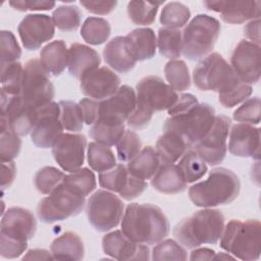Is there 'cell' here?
<instances>
[{
	"label": "cell",
	"mask_w": 261,
	"mask_h": 261,
	"mask_svg": "<svg viewBox=\"0 0 261 261\" xmlns=\"http://www.w3.org/2000/svg\"><path fill=\"white\" fill-rule=\"evenodd\" d=\"M160 164L161 161L156 149L152 146H146L127 163L126 167L129 173L146 180L151 179L155 175Z\"/></svg>",
	"instance_id": "obj_30"
},
{
	"label": "cell",
	"mask_w": 261,
	"mask_h": 261,
	"mask_svg": "<svg viewBox=\"0 0 261 261\" xmlns=\"http://www.w3.org/2000/svg\"><path fill=\"white\" fill-rule=\"evenodd\" d=\"M23 66L20 62H12L1 66V92L9 97L20 96L22 89Z\"/></svg>",
	"instance_id": "obj_36"
},
{
	"label": "cell",
	"mask_w": 261,
	"mask_h": 261,
	"mask_svg": "<svg viewBox=\"0 0 261 261\" xmlns=\"http://www.w3.org/2000/svg\"><path fill=\"white\" fill-rule=\"evenodd\" d=\"M187 181L174 163H161L155 175L151 178V186L163 194H178L187 189Z\"/></svg>",
	"instance_id": "obj_26"
},
{
	"label": "cell",
	"mask_w": 261,
	"mask_h": 261,
	"mask_svg": "<svg viewBox=\"0 0 261 261\" xmlns=\"http://www.w3.org/2000/svg\"><path fill=\"white\" fill-rule=\"evenodd\" d=\"M82 11L75 5L58 6L52 13V20L55 27L64 32L75 31L82 20Z\"/></svg>",
	"instance_id": "obj_41"
},
{
	"label": "cell",
	"mask_w": 261,
	"mask_h": 261,
	"mask_svg": "<svg viewBox=\"0 0 261 261\" xmlns=\"http://www.w3.org/2000/svg\"><path fill=\"white\" fill-rule=\"evenodd\" d=\"M125 132L124 124L111 125L103 122H95L89 130L90 137L97 143L111 147L117 144Z\"/></svg>",
	"instance_id": "obj_43"
},
{
	"label": "cell",
	"mask_w": 261,
	"mask_h": 261,
	"mask_svg": "<svg viewBox=\"0 0 261 261\" xmlns=\"http://www.w3.org/2000/svg\"><path fill=\"white\" fill-rule=\"evenodd\" d=\"M203 4L208 10L219 12L221 19L231 24H240L260 17L261 2L256 0H210L204 1Z\"/></svg>",
	"instance_id": "obj_20"
},
{
	"label": "cell",
	"mask_w": 261,
	"mask_h": 261,
	"mask_svg": "<svg viewBox=\"0 0 261 261\" xmlns=\"http://www.w3.org/2000/svg\"><path fill=\"white\" fill-rule=\"evenodd\" d=\"M164 1H130L127 4L128 18L138 25H149L155 21L158 7Z\"/></svg>",
	"instance_id": "obj_38"
},
{
	"label": "cell",
	"mask_w": 261,
	"mask_h": 261,
	"mask_svg": "<svg viewBox=\"0 0 261 261\" xmlns=\"http://www.w3.org/2000/svg\"><path fill=\"white\" fill-rule=\"evenodd\" d=\"M79 104L83 111L85 123L93 125L99 117V100L84 98L79 102Z\"/></svg>",
	"instance_id": "obj_56"
},
{
	"label": "cell",
	"mask_w": 261,
	"mask_h": 261,
	"mask_svg": "<svg viewBox=\"0 0 261 261\" xmlns=\"http://www.w3.org/2000/svg\"><path fill=\"white\" fill-rule=\"evenodd\" d=\"M245 36L251 40V43L260 46V19L251 20L244 29Z\"/></svg>",
	"instance_id": "obj_60"
},
{
	"label": "cell",
	"mask_w": 261,
	"mask_h": 261,
	"mask_svg": "<svg viewBox=\"0 0 261 261\" xmlns=\"http://www.w3.org/2000/svg\"><path fill=\"white\" fill-rule=\"evenodd\" d=\"M104 253L116 260H149L150 249L146 244L129 240L122 230H113L102 239Z\"/></svg>",
	"instance_id": "obj_21"
},
{
	"label": "cell",
	"mask_w": 261,
	"mask_h": 261,
	"mask_svg": "<svg viewBox=\"0 0 261 261\" xmlns=\"http://www.w3.org/2000/svg\"><path fill=\"white\" fill-rule=\"evenodd\" d=\"M157 46L159 53L170 60L180 57L182 51L181 32L178 30L160 28L158 30Z\"/></svg>",
	"instance_id": "obj_34"
},
{
	"label": "cell",
	"mask_w": 261,
	"mask_h": 261,
	"mask_svg": "<svg viewBox=\"0 0 261 261\" xmlns=\"http://www.w3.org/2000/svg\"><path fill=\"white\" fill-rule=\"evenodd\" d=\"M103 57L112 69L120 73L130 71L137 63L128 49L125 36H117L110 40L103 49Z\"/></svg>",
	"instance_id": "obj_25"
},
{
	"label": "cell",
	"mask_w": 261,
	"mask_h": 261,
	"mask_svg": "<svg viewBox=\"0 0 261 261\" xmlns=\"http://www.w3.org/2000/svg\"><path fill=\"white\" fill-rule=\"evenodd\" d=\"M60 121V108L56 102H50L39 108L37 122L31 133V139L38 148H52L63 134Z\"/></svg>",
	"instance_id": "obj_15"
},
{
	"label": "cell",
	"mask_w": 261,
	"mask_h": 261,
	"mask_svg": "<svg viewBox=\"0 0 261 261\" xmlns=\"http://www.w3.org/2000/svg\"><path fill=\"white\" fill-rule=\"evenodd\" d=\"M193 82L201 91H213L224 94L241 81L234 73L230 64L217 52L204 57L194 68Z\"/></svg>",
	"instance_id": "obj_7"
},
{
	"label": "cell",
	"mask_w": 261,
	"mask_h": 261,
	"mask_svg": "<svg viewBox=\"0 0 261 261\" xmlns=\"http://www.w3.org/2000/svg\"><path fill=\"white\" fill-rule=\"evenodd\" d=\"M239 176L224 167L213 168L203 181L189 189V198L197 207L212 208L231 203L240 194Z\"/></svg>",
	"instance_id": "obj_3"
},
{
	"label": "cell",
	"mask_w": 261,
	"mask_h": 261,
	"mask_svg": "<svg viewBox=\"0 0 261 261\" xmlns=\"http://www.w3.org/2000/svg\"><path fill=\"white\" fill-rule=\"evenodd\" d=\"M137 104L154 112L168 110L178 99L177 93L157 75H148L136 86Z\"/></svg>",
	"instance_id": "obj_12"
},
{
	"label": "cell",
	"mask_w": 261,
	"mask_h": 261,
	"mask_svg": "<svg viewBox=\"0 0 261 261\" xmlns=\"http://www.w3.org/2000/svg\"><path fill=\"white\" fill-rule=\"evenodd\" d=\"M51 254L55 260H82L85 256L84 243L79 234L66 231L56 238L50 247Z\"/></svg>",
	"instance_id": "obj_29"
},
{
	"label": "cell",
	"mask_w": 261,
	"mask_h": 261,
	"mask_svg": "<svg viewBox=\"0 0 261 261\" xmlns=\"http://www.w3.org/2000/svg\"><path fill=\"white\" fill-rule=\"evenodd\" d=\"M39 114L36 108L22 100L20 96L9 97L1 92V118L5 119L8 128L18 136L32 133Z\"/></svg>",
	"instance_id": "obj_13"
},
{
	"label": "cell",
	"mask_w": 261,
	"mask_h": 261,
	"mask_svg": "<svg viewBox=\"0 0 261 261\" xmlns=\"http://www.w3.org/2000/svg\"><path fill=\"white\" fill-rule=\"evenodd\" d=\"M231 120L226 115H216L214 122L205 136L197 142L192 149L209 165H217L226 155V140Z\"/></svg>",
	"instance_id": "obj_11"
},
{
	"label": "cell",
	"mask_w": 261,
	"mask_h": 261,
	"mask_svg": "<svg viewBox=\"0 0 261 261\" xmlns=\"http://www.w3.org/2000/svg\"><path fill=\"white\" fill-rule=\"evenodd\" d=\"M123 210L122 200L107 190L96 191L86 203V213L90 224L101 232L115 228L122 219Z\"/></svg>",
	"instance_id": "obj_9"
},
{
	"label": "cell",
	"mask_w": 261,
	"mask_h": 261,
	"mask_svg": "<svg viewBox=\"0 0 261 261\" xmlns=\"http://www.w3.org/2000/svg\"><path fill=\"white\" fill-rule=\"evenodd\" d=\"M20 97L36 108L52 102L55 97V89L49 73L38 59H30L24 64Z\"/></svg>",
	"instance_id": "obj_10"
},
{
	"label": "cell",
	"mask_w": 261,
	"mask_h": 261,
	"mask_svg": "<svg viewBox=\"0 0 261 261\" xmlns=\"http://www.w3.org/2000/svg\"><path fill=\"white\" fill-rule=\"evenodd\" d=\"M129 176V172L127 170V167L122 164H116L113 168L110 170L100 172L98 176L99 185L110 192L119 193L125 186L127 179Z\"/></svg>",
	"instance_id": "obj_44"
},
{
	"label": "cell",
	"mask_w": 261,
	"mask_h": 261,
	"mask_svg": "<svg viewBox=\"0 0 261 261\" xmlns=\"http://www.w3.org/2000/svg\"><path fill=\"white\" fill-rule=\"evenodd\" d=\"M87 139L83 134H62L52 147L55 161L64 171H74L85 161Z\"/></svg>",
	"instance_id": "obj_17"
},
{
	"label": "cell",
	"mask_w": 261,
	"mask_h": 261,
	"mask_svg": "<svg viewBox=\"0 0 261 261\" xmlns=\"http://www.w3.org/2000/svg\"><path fill=\"white\" fill-rule=\"evenodd\" d=\"M17 32L23 47L35 51L54 37L55 24L47 14H28L19 22Z\"/></svg>",
	"instance_id": "obj_18"
},
{
	"label": "cell",
	"mask_w": 261,
	"mask_h": 261,
	"mask_svg": "<svg viewBox=\"0 0 261 261\" xmlns=\"http://www.w3.org/2000/svg\"><path fill=\"white\" fill-rule=\"evenodd\" d=\"M191 11L180 2H169L161 10L160 22L166 29L178 30L187 24Z\"/></svg>",
	"instance_id": "obj_39"
},
{
	"label": "cell",
	"mask_w": 261,
	"mask_h": 261,
	"mask_svg": "<svg viewBox=\"0 0 261 261\" xmlns=\"http://www.w3.org/2000/svg\"><path fill=\"white\" fill-rule=\"evenodd\" d=\"M85 206V197L74 194L61 182L39 202L37 214L41 221L54 223L79 215Z\"/></svg>",
	"instance_id": "obj_8"
},
{
	"label": "cell",
	"mask_w": 261,
	"mask_h": 261,
	"mask_svg": "<svg viewBox=\"0 0 261 261\" xmlns=\"http://www.w3.org/2000/svg\"><path fill=\"white\" fill-rule=\"evenodd\" d=\"M261 101L259 97H253L244 103L233 112V119L242 123L259 124Z\"/></svg>",
	"instance_id": "obj_49"
},
{
	"label": "cell",
	"mask_w": 261,
	"mask_h": 261,
	"mask_svg": "<svg viewBox=\"0 0 261 261\" xmlns=\"http://www.w3.org/2000/svg\"><path fill=\"white\" fill-rule=\"evenodd\" d=\"M168 86L175 92H184L191 87V76L188 65L184 60H170L164 67Z\"/></svg>",
	"instance_id": "obj_37"
},
{
	"label": "cell",
	"mask_w": 261,
	"mask_h": 261,
	"mask_svg": "<svg viewBox=\"0 0 261 261\" xmlns=\"http://www.w3.org/2000/svg\"><path fill=\"white\" fill-rule=\"evenodd\" d=\"M21 140L19 136L8 129L1 132L0 138V159L1 162L13 161L20 152Z\"/></svg>",
	"instance_id": "obj_50"
},
{
	"label": "cell",
	"mask_w": 261,
	"mask_h": 261,
	"mask_svg": "<svg viewBox=\"0 0 261 261\" xmlns=\"http://www.w3.org/2000/svg\"><path fill=\"white\" fill-rule=\"evenodd\" d=\"M80 81L81 92L85 96L99 101L112 96L120 87L119 76L106 66L86 73Z\"/></svg>",
	"instance_id": "obj_22"
},
{
	"label": "cell",
	"mask_w": 261,
	"mask_h": 261,
	"mask_svg": "<svg viewBox=\"0 0 261 261\" xmlns=\"http://www.w3.org/2000/svg\"><path fill=\"white\" fill-rule=\"evenodd\" d=\"M137 104L135 90L123 85L110 97L99 101V122L120 125L124 124ZM96 121V122H97Z\"/></svg>",
	"instance_id": "obj_14"
},
{
	"label": "cell",
	"mask_w": 261,
	"mask_h": 261,
	"mask_svg": "<svg viewBox=\"0 0 261 261\" xmlns=\"http://www.w3.org/2000/svg\"><path fill=\"white\" fill-rule=\"evenodd\" d=\"M230 66L242 83L257 84L261 74L260 46L247 40L240 41L232 51Z\"/></svg>",
	"instance_id": "obj_16"
},
{
	"label": "cell",
	"mask_w": 261,
	"mask_h": 261,
	"mask_svg": "<svg viewBox=\"0 0 261 261\" xmlns=\"http://www.w3.org/2000/svg\"><path fill=\"white\" fill-rule=\"evenodd\" d=\"M82 6H84L88 11L99 14V15H106L112 12L116 5V1H93V0H88V1H81L80 2Z\"/></svg>",
	"instance_id": "obj_57"
},
{
	"label": "cell",
	"mask_w": 261,
	"mask_h": 261,
	"mask_svg": "<svg viewBox=\"0 0 261 261\" xmlns=\"http://www.w3.org/2000/svg\"><path fill=\"white\" fill-rule=\"evenodd\" d=\"M40 63L44 69L52 75H59L67 67L68 49L62 40H56L42 48Z\"/></svg>",
	"instance_id": "obj_28"
},
{
	"label": "cell",
	"mask_w": 261,
	"mask_h": 261,
	"mask_svg": "<svg viewBox=\"0 0 261 261\" xmlns=\"http://www.w3.org/2000/svg\"><path fill=\"white\" fill-rule=\"evenodd\" d=\"M177 166L188 184L200 179L207 172L206 163L192 148L188 149L181 156Z\"/></svg>",
	"instance_id": "obj_40"
},
{
	"label": "cell",
	"mask_w": 261,
	"mask_h": 261,
	"mask_svg": "<svg viewBox=\"0 0 261 261\" xmlns=\"http://www.w3.org/2000/svg\"><path fill=\"white\" fill-rule=\"evenodd\" d=\"M16 175V166L13 161L2 162V172H1V188L5 190L9 188L14 181Z\"/></svg>",
	"instance_id": "obj_59"
},
{
	"label": "cell",
	"mask_w": 261,
	"mask_h": 261,
	"mask_svg": "<svg viewBox=\"0 0 261 261\" xmlns=\"http://www.w3.org/2000/svg\"><path fill=\"white\" fill-rule=\"evenodd\" d=\"M62 184L71 192L82 197L89 196L97 187L94 172L87 167L79 168L69 174H65Z\"/></svg>",
	"instance_id": "obj_32"
},
{
	"label": "cell",
	"mask_w": 261,
	"mask_h": 261,
	"mask_svg": "<svg viewBox=\"0 0 261 261\" xmlns=\"http://www.w3.org/2000/svg\"><path fill=\"white\" fill-rule=\"evenodd\" d=\"M199 102L197 100V98L193 95V94H182L180 96H178V99L176 100V102L167 110L169 116L174 115V114H178V113H182L189 109H191L193 106L197 105Z\"/></svg>",
	"instance_id": "obj_58"
},
{
	"label": "cell",
	"mask_w": 261,
	"mask_h": 261,
	"mask_svg": "<svg viewBox=\"0 0 261 261\" xmlns=\"http://www.w3.org/2000/svg\"><path fill=\"white\" fill-rule=\"evenodd\" d=\"M221 25L218 19L207 15H196L181 33V53L190 60L206 57L214 48L219 37Z\"/></svg>",
	"instance_id": "obj_6"
},
{
	"label": "cell",
	"mask_w": 261,
	"mask_h": 261,
	"mask_svg": "<svg viewBox=\"0 0 261 261\" xmlns=\"http://www.w3.org/2000/svg\"><path fill=\"white\" fill-rule=\"evenodd\" d=\"M37 230V220L30 210L21 207L8 208L2 214L0 224V237L28 242Z\"/></svg>",
	"instance_id": "obj_19"
},
{
	"label": "cell",
	"mask_w": 261,
	"mask_h": 261,
	"mask_svg": "<svg viewBox=\"0 0 261 261\" xmlns=\"http://www.w3.org/2000/svg\"><path fill=\"white\" fill-rule=\"evenodd\" d=\"M27 248L28 242H19L0 237V255L3 258H17L27 250Z\"/></svg>",
	"instance_id": "obj_53"
},
{
	"label": "cell",
	"mask_w": 261,
	"mask_h": 261,
	"mask_svg": "<svg viewBox=\"0 0 261 261\" xmlns=\"http://www.w3.org/2000/svg\"><path fill=\"white\" fill-rule=\"evenodd\" d=\"M215 116V110L211 105L198 103L182 113L169 116L164 122L163 130L177 135L189 148H192L210 129Z\"/></svg>",
	"instance_id": "obj_5"
},
{
	"label": "cell",
	"mask_w": 261,
	"mask_h": 261,
	"mask_svg": "<svg viewBox=\"0 0 261 261\" xmlns=\"http://www.w3.org/2000/svg\"><path fill=\"white\" fill-rule=\"evenodd\" d=\"M225 218L220 210L207 208L182 219L173 228L175 240L185 248L216 244L224 229Z\"/></svg>",
	"instance_id": "obj_2"
},
{
	"label": "cell",
	"mask_w": 261,
	"mask_h": 261,
	"mask_svg": "<svg viewBox=\"0 0 261 261\" xmlns=\"http://www.w3.org/2000/svg\"><path fill=\"white\" fill-rule=\"evenodd\" d=\"M252 92L253 90L251 85L241 82L238 86H236L230 91L224 94H219L218 100L220 104L225 108H232L238 104L246 101L251 96Z\"/></svg>",
	"instance_id": "obj_51"
},
{
	"label": "cell",
	"mask_w": 261,
	"mask_h": 261,
	"mask_svg": "<svg viewBox=\"0 0 261 261\" xmlns=\"http://www.w3.org/2000/svg\"><path fill=\"white\" fill-rule=\"evenodd\" d=\"M9 5L18 11H40L50 10L55 6L54 1H32V0H12Z\"/></svg>",
	"instance_id": "obj_55"
},
{
	"label": "cell",
	"mask_w": 261,
	"mask_h": 261,
	"mask_svg": "<svg viewBox=\"0 0 261 261\" xmlns=\"http://www.w3.org/2000/svg\"><path fill=\"white\" fill-rule=\"evenodd\" d=\"M1 66L16 62L21 56V49L11 31L0 32Z\"/></svg>",
	"instance_id": "obj_48"
},
{
	"label": "cell",
	"mask_w": 261,
	"mask_h": 261,
	"mask_svg": "<svg viewBox=\"0 0 261 261\" xmlns=\"http://www.w3.org/2000/svg\"><path fill=\"white\" fill-rule=\"evenodd\" d=\"M53 259L51 252L49 253L44 249H33L29 250L28 253L22 257V260H48Z\"/></svg>",
	"instance_id": "obj_62"
},
{
	"label": "cell",
	"mask_w": 261,
	"mask_h": 261,
	"mask_svg": "<svg viewBox=\"0 0 261 261\" xmlns=\"http://www.w3.org/2000/svg\"><path fill=\"white\" fill-rule=\"evenodd\" d=\"M87 157L90 167L99 173L110 170L116 165V159L111 148L97 142L89 144Z\"/></svg>",
	"instance_id": "obj_35"
},
{
	"label": "cell",
	"mask_w": 261,
	"mask_h": 261,
	"mask_svg": "<svg viewBox=\"0 0 261 261\" xmlns=\"http://www.w3.org/2000/svg\"><path fill=\"white\" fill-rule=\"evenodd\" d=\"M214 259H234V257H231L230 255L226 254V253H219V254H215Z\"/></svg>",
	"instance_id": "obj_63"
},
{
	"label": "cell",
	"mask_w": 261,
	"mask_h": 261,
	"mask_svg": "<svg viewBox=\"0 0 261 261\" xmlns=\"http://www.w3.org/2000/svg\"><path fill=\"white\" fill-rule=\"evenodd\" d=\"M153 116V112L148 110L147 108L136 104L134 111L127 118V124L133 128H144L146 127Z\"/></svg>",
	"instance_id": "obj_54"
},
{
	"label": "cell",
	"mask_w": 261,
	"mask_h": 261,
	"mask_svg": "<svg viewBox=\"0 0 261 261\" xmlns=\"http://www.w3.org/2000/svg\"><path fill=\"white\" fill-rule=\"evenodd\" d=\"M121 230L136 243L154 245L168 236L170 224L160 207L130 203L123 213Z\"/></svg>",
	"instance_id": "obj_1"
},
{
	"label": "cell",
	"mask_w": 261,
	"mask_h": 261,
	"mask_svg": "<svg viewBox=\"0 0 261 261\" xmlns=\"http://www.w3.org/2000/svg\"><path fill=\"white\" fill-rule=\"evenodd\" d=\"M215 251L209 248H195L191 252L190 260H212L215 257Z\"/></svg>",
	"instance_id": "obj_61"
},
{
	"label": "cell",
	"mask_w": 261,
	"mask_h": 261,
	"mask_svg": "<svg viewBox=\"0 0 261 261\" xmlns=\"http://www.w3.org/2000/svg\"><path fill=\"white\" fill-rule=\"evenodd\" d=\"M65 174L53 166H44L39 169L34 177L36 189L43 195H49L57 186H59Z\"/></svg>",
	"instance_id": "obj_45"
},
{
	"label": "cell",
	"mask_w": 261,
	"mask_h": 261,
	"mask_svg": "<svg viewBox=\"0 0 261 261\" xmlns=\"http://www.w3.org/2000/svg\"><path fill=\"white\" fill-rule=\"evenodd\" d=\"M128 49L136 61L151 59L156 54L157 39L155 33L150 28H138L129 32L126 36Z\"/></svg>",
	"instance_id": "obj_27"
},
{
	"label": "cell",
	"mask_w": 261,
	"mask_h": 261,
	"mask_svg": "<svg viewBox=\"0 0 261 261\" xmlns=\"http://www.w3.org/2000/svg\"><path fill=\"white\" fill-rule=\"evenodd\" d=\"M228 150L242 158L260 157V128L249 123H237L229 129Z\"/></svg>",
	"instance_id": "obj_23"
},
{
	"label": "cell",
	"mask_w": 261,
	"mask_h": 261,
	"mask_svg": "<svg viewBox=\"0 0 261 261\" xmlns=\"http://www.w3.org/2000/svg\"><path fill=\"white\" fill-rule=\"evenodd\" d=\"M156 152L161 163H174L186 153L188 145L175 134L164 133L156 142Z\"/></svg>",
	"instance_id": "obj_31"
},
{
	"label": "cell",
	"mask_w": 261,
	"mask_h": 261,
	"mask_svg": "<svg viewBox=\"0 0 261 261\" xmlns=\"http://www.w3.org/2000/svg\"><path fill=\"white\" fill-rule=\"evenodd\" d=\"M261 224L257 219L242 221L231 219L224 225L220 237V248L234 258L253 261L260 257Z\"/></svg>",
	"instance_id": "obj_4"
},
{
	"label": "cell",
	"mask_w": 261,
	"mask_h": 261,
	"mask_svg": "<svg viewBox=\"0 0 261 261\" xmlns=\"http://www.w3.org/2000/svg\"><path fill=\"white\" fill-rule=\"evenodd\" d=\"M115 146L118 160L121 162H129L142 150L140 137L137 133L130 129H125L123 136Z\"/></svg>",
	"instance_id": "obj_47"
},
{
	"label": "cell",
	"mask_w": 261,
	"mask_h": 261,
	"mask_svg": "<svg viewBox=\"0 0 261 261\" xmlns=\"http://www.w3.org/2000/svg\"><path fill=\"white\" fill-rule=\"evenodd\" d=\"M60 108V121L66 130L76 133L83 129L84 126V115L80 104L69 101H59Z\"/></svg>",
	"instance_id": "obj_42"
},
{
	"label": "cell",
	"mask_w": 261,
	"mask_h": 261,
	"mask_svg": "<svg viewBox=\"0 0 261 261\" xmlns=\"http://www.w3.org/2000/svg\"><path fill=\"white\" fill-rule=\"evenodd\" d=\"M151 258L154 261L187 260L188 253L178 242L171 239H163L153 248Z\"/></svg>",
	"instance_id": "obj_46"
},
{
	"label": "cell",
	"mask_w": 261,
	"mask_h": 261,
	"mask_svg": "<svg viewBox=\"0 0 261 261\" xmlns=\"http://www.w3.org/2000/svg\"><path fill=\"white\" fill-rule=\"evenodd\" d=\"M147 187H148V185L145 180L129 173L128 179H127L124 188L118 194L122 199H124L126 201H132V200L138 198L147 189Z\"/></svg>",
	"instance_id": "obj_52"
},
{
	"label": "cell",
	"mask_w": 261,
	"mask_h": 261,
	"mask_svg": "<svg viewBox=\"0 0 261 261\" xmlns=\"http://www.w3.org/2000/svg\"><path fill=\"white\" fill-rule=\"evenodd\" d=\"M111 34L110 23L102 17H88L81 29L82 38L90 45H101L105 43Z\"/></svg>",
	"instance_id": "obj_33"
},
{
	"label": "cell",
	"mask_w": 261,
	"mask_h": 261,
	"mask_svg": "<svg viewBox=\"0 0 261 261\" xmlns=\"http://www.w3.org/2000/svg\"><path fill=\"white\" fill-rule=\"evenodd\" d=\"M100 63V55L93 48L80 43L70 45L67 68L69 73L75 79L81 80L86 73L98 68Z\"/></svg>",
	"instance_id": "obj_24"
}]
</instances>
